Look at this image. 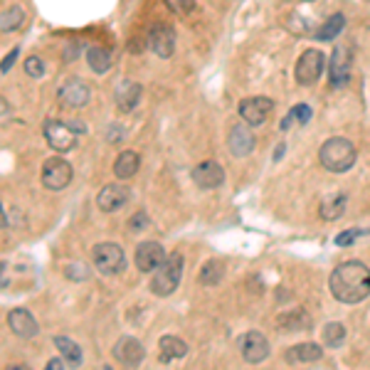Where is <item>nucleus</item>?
Masks as SVG:
<instances>
[{"label": "nucleus", "instance_id": "obj_1", "mask_svg": "<svg viewBox=\"0 0 370 370\" xmlns=\"http://www.w3.org/2000/svg\"><path fill=\"white\" fill-rule=\"evenodd\" d=\"M333 299L341 304H361L370 297V267L358 259L338 264L328 279Z\"/></svg>", "mask_w": 370, "mask_h": 370}, {"label": "nucleus", "instance_id": "obj_2", "mask_svg": "<svg viewBox=\"0 0 370 370\" xmlns=\"http://www.w3.org/2000/svg\"><path fill=\"white\" fill-rule=\"evenodd\" d=\"M356 146H353L348 138H328L326 143L321 146V151H318V161H321V166L326 168V171L331 173H346L353 168V163H356Z\"/></svg>", "mask_w": 370, "mask_h": 370}, {"label": "nucleus", "instance_id": "obj_3", "mask_svg": "<svg viewBox=\"0 0 370 370\" xmlns=\"http://www.w3.org/2000/svg\"><path fill=\"white\" fill-rule=\"evenodd\" d=\"M183 264L185 259L181 252H173L163 259V264L151 277V292L156 294V297H171V294L176 292L183 277Z\"/></svg>", "mask_w": 370, "mask_h": 370}, {"label": "nucleus", "instance_id": "obj_4", "mask_svg": "<svg viewBox=\"0 0 370 370\" xmlns=\"http://www.w3.org/2000/svg\"><path fill=\"white\" fill-rule=\"evenodd\" d=\"M92 262H94V269L104 277H114L119 274L124 267H126V254L119 244L114 242H102L92 249Z\"/></svg>", "mask_w": 370, "mask_h": 370}, {"label": "nucleus", "instance_id": "obj_5", "mask_svg": "<svg viewBox=\"0 0 370 370\" xmlns=\"http://www.w3.org/2000/svg\"><path fill=\"white\" fill-rule=\"evenodd\" d=\"M323 64H326L323 52H318V49H306V52H302V57H299L294 77H297V82L302 84V87H311V84H316L318 79H321Z\"/></svg>", "mask_w": 370, "mask_h": 370}, {"label": "nucleus", "instance_id": "obj_6", "mask_svg": "<svg viewBox=\"0 0 370 370\" xmlns=\"http://www.w3.org/2000/svg\"><path fill=\"white\" fill-rule=\"evenodd\" d=\"M77 133L74 131L72 124H64V121H47L44 124V141L49 143L52 151L59 153H67L77 146Z\"/></svg>", "mask_w": 370, "mask_h": 370}, {"label": "nucleus", "instance_id": "obj_7", "mask_svg": "<svg viewBox=\"0 0 370 370\" xmlns=\"http://www.w3.org/2000/svg\"><path fill=\"white\" fill-rule=\"evenodd\" d=\"M74 178V171L64 158H49L42 166V185L47 190H64Z\"/></svg>", "mask_w": 370, "mask_h": 370}, {"label": "nucleus", "instance_id": "obj_8", "mask_svg": "<svg viewBox=\"0 0 370 370\" xmlns=\"http://www.w3.org/2000/svg\"><path fill=\"white\" fill-rule=\"evenodd\" d=\"M274 109V102L267 97H249V99H242L237 107L239 112V119L249 126H262L264 121L269 119Z\"/></svg>", "mask_w": 370, "mask_h": 370}, {"label": "nucleus", "instance_id": "obj_9", "mask_svg": "<svg viewBox=\"0 0 370 370\" xmlns=\"http://www.w3.org/2000/svg\"><path fill=\"white\" fill-rule=\"evenodd\" d=\"M351 67H353V54L348 47H336L328 62V82L333 89H341L351 79Z\"/></svg>", "mask_w": 370, "mask_h": 370}, {"label": "nucleus", "instance_id": "obj_10", "mask_svg": "<svg viewBox=\"0 0 370 370\" xmlns=\"http://www.w3.org/2000/svg\"><path fill=\"white\" fill-rule=\"evenodd\" d=\"M57 97L64 109H82L87 107L89 99H92V89H89V84L82 82V79H69V82H64L62 87H59Z\"/></svg>", "mask_w": 370, "mask_h": 370}, {"label": "nucleus", "instance_id": "obj_11", "mask_svg": "<svg viewBox=\"0 0 370 370\" xmlns=\"http://www.w3.org/2000/svg\"><path fill=\"white\" fill-rule=\"evenodd\" d=\"M166 249L161 247V242H141L136 249V267L138 272L148 274V272H156L158 267L163 264V259H166Z\"/></svg>", "mask_w": 370, "mask_h": 370}, {"label": "nucleus", "instance_id": "obj_12", "mask_svg": "<svg viewBox=\"0 0 370 370\" xmlns=\"http://www.w3.org/2000/svg\"><path fill=\"white\" fill-rule=\"evenodd\" d=\"M143 356H146V351H143L141 341L133 336H121L117 341V346H114V358H117L121 366H129V368L141 366Z\"/></svg>", "mask_w": 370, "mask_h": 370}, {"label": "nucleus", "instance_id": "obj_13", "mask_svg": "<svg viewBox=\"0 0 370 370\" xmlns=\"http://www.w3.org/2000/svg\"><path fill=\"white\" fill-rule=\"evenodd\" d=\"M239 348H242V358L247 363H252V366H257V363H262L264 358L269 356V341L262 336L259 331H249L242 336V341H239Z\"/></svg>", "mask_w": 370, "mask_h": 370}, {"label": "nucleus", "instance_id": "obj_14", "mask_svg": "<svg viewBox=\"0 0 370 370\" xmlns=\"http://www.w3.org/2000/svg\"><path fill=\"white\" fill-rule=\"evenodd\" d=\"M148 47L163 59L173 57V52H176V32L168 25H153L151 32H148Z\"/></svg>", "mask_w": 370, "mask_h": 370}, {"label": "nucleus", "instance_id": "obj_15", "mask_svg": "<svg viewBox=\"0 0 370 370\" xmlns=\"http://www.w3.org/2000/svg\"><path fill=\"white\" fill-rule=\"evenodd\" d=\"M193 181H195L198 188H203V190H215V188H220V185L225 183V171H222L220 163L203 161L200 166H195Z\"/></svg>", "mask_w": 370, "mask_h": 370}, {"label": "nucleus", "instance_id": "obj_16", "mask_svg": "<svg viewBox=\"0 0 370 370\" xmlns=\"http://www.w3.org/2000/svg\"><path fill=\"white\" fill-rule=\"evenodd\" d=\"M254 143H257V138H254V133L249 131V124L247 126H232L229 129L227 146H229V151H232L234 158L249 156V153L254 151Z\"/></svg>", "mask_w": 370, "mask_h": 370}, {"label": "nucleus", "instance_id": "obj_17", "mask_svg": "<svg viewBox=\"0 0 370 370\" xmlns=\"http://www.w3.org/2000/svg\"><path fill=\"white\" fill-rule=\"evenodd\" d=\"M8 326H10V331L20 338H32V336H37V331H40L37 321H35V316L28 311V309H13V311L8 314Z\"/></svg>", "mask_w": 370, "mask_h": 370}, {"label": "nucleus", "instance_id": "obj_18", "mask_svg": "<svg viewBox=\"0 0 370 370\" xmlns=\"http://www.w3.org/2000/svg\"><path fill=\"white\" fill-rule=\"evenodd\" d=\"M126 203H129V188H124V185H107L97 195V205L104 213H117Z\"/></svg>", "mask_w": 370, "mask_h": 370}, {"label": "nucleus", "instance_id": "obj_19", "mask_svg": "<svg viewBox=\"0 0 370 370\" xmlns=\"http://www.w3.org/2000/svg\"><path fill=\"white\" fill-rule=\"evenodd\" d=\"M287 363H316L323 358V348L318 343H299V346L289 348L287 351Z\"/></svg>", "mask_w": 370, "mask_h": 370}, {"label": "nucleus", "instance_id": "obj_20", "mask_svg": "<svg viewBox=\"0 0 370 370\" xmlns=\"http://www.w3.org/2000/svg\"><path fill=\"white\" fill-rule=\"evenodd\" d=\"M141 84L136 82H124L121 87L117 89V107L119 112H133L136 104L141 102Z\"/></svg>", "mask_w": 370, "mask_h": 370}, {"label": "nucleus", "instance_id": "obj_21", "mask_svg": "<svg viewBox=\"0 0 370 370\" xmlns=\"http://www.w3.org/2000/svg\"><path fill=\"white\" fill-rule=\"evenodd\" d=\"M138 168H141V158H138L136 151H121L117 161H114V173H117V178H121V181L133 178L138 173Z\"/></svg>", "mask_w": 370, "mask_h": 370}, {"label": "nucleus", "instance_id": "obj_22", "mask_svg": "<svg viewBox=\"0 0 370 370\" xmlns=\"http://www.w3.org/2000/svg\"><path fill=\"white\" fill-rule=\"evenodd\" d=\"M158 348H161L163 363H171V361H178V358L188 356V343L181 341L178 336H163L161 341H158Z\"/></svg>", "mask_w": 370, "mask_h": 370}, {"label": "nucleus", "instance_id": "obj_23", "mask_svg": "<svg viewBox=\"0 0 370 370\" xmlns=\"http://www.w3.org/2000/svg\"><path fill=\"white\" fill-rule=\"evenodd\" d=\"M343 210H346V195L343 193H331L323 198L321 203V217L328 220V222H333V220H338L343 215Z\"/></svg>", "mask_w": 370, "mask_h": 370}, {"label": "nucleus", "instance_id": "obj_24", "mask_svg": "<svg viewBox=\"0 0 370 370\" xmlns=\"http://www.w3.org/2000/svg\"><path fill=\"white\" fill-rule=\"evenodd\" d=\"M279 326H282V331H304L311 326V316L302 309H294V311L279 316Z\"/></svg>", "mask_w": 370, "mask_h": 370}, {"label": "nucleus", "instance_id": "obj_25", "mask_svg": "<svg viewBox=\"0 0 370 370\" xmlns=\"http://www.w3.org/2000/svg\"><path fill=\"white\" fill-rule=\"evenodd\" d=\"M87 59H89L92 72H97V74H107L109 67H112V52H109L107 47H89Z\"/></svg>", "mask_w": 370, "mask_h": 370}, {"label": "nucleus", "instance_id": "obj_26", "mask_svg": "<svg viewBox=\"0 0 370 370\" xmlns=\"http://www.w3.org/2000/svg\"><path fill=\"white\" fill-rule=\"evenodd\" d=\"M54 348L59 351V356H64L69 361V366H79L82 363V348L67 336H57L54 338Z\"/></svg>", "mask_w": 370, "mask_h": 370}, {"label": "nucleus", "instance_id": "obj_27", "mask_svg": "<svg viewBox=\"0 0 370 370\" xmlns=\"http://www.w3.org/2000/svg\"><path fill=\"white\" fill-rule=\"evenodd\" d=\"M321 338H323V346L326 348H341L343 341H346V326L343 323H326L321 331Z\"/></svg>", "mask_w": 370, "mask_h": 370}, {"label": "nucleus", "instance_id": "obj_28", "mask_svg": "<svg viewBox=\"0 0 370 370\" xmlns=\"http://www.w3.org/2000/svg\"><path fill=\"white\" fill-rule=\"evenodd\" d=\"M23 20H25V13L20 5L5 8L3 13H0V32H13V30H18L20 25H23Z\"/></svg>", "mask_w": 370, "mask_h": 370}, {"label": "nucleus", "instance_id": "obj_29", "mask_svg": "<svg viewBox=\"0 0 370 370\" xmlns=\"http://www.w3.org/2000/svg\"><path fill=\"white\" fill-rule=\"evenodd\" d=\"M343 28H346V18H343V13H333L331 18L323 23V28L318 30V35L316 37L318 40H333V37H338V35L343 32Z\"/></svg>", "mask_w": 370, "mask_h": 370}, {"label": "nucleus", "instance_id": "obj_30", "mask_svg": "<svg viewBox=\"0 0 370 370\" xmlns=\"http://www.w3.org/2000/svg\"><path fill=\"white\" fill-rule=\"evenodd\" d=\"M222 274H225V264L220 262V259H210V262H205L203 269H200V282L208 284V287H215V284H220Z\"/></svg>", "mask_w": 370, "mask_h": 370}, {"label": "nucleus", "instance_id": "obj_31", "mask_svg": "<svg viewBox=\"0 0 370 370\" xmlns=\"http://www.w3.org/2000/svg\"><path fill=\"white\" fill-rule=\"evenodd\" d=\"M297 121V124H309L311 121V109L306 107V104H297V107L292 109V112L287 114V117L282 119V131H289L292 129V124Z\"/></svg>", "mask_w": 370, "mask_h": 370}, {"label": "nucleus", "instance_id": "obj_32", "mask_svg": "<svg viewBox=\"0 0 370 370\" xmlns=\"http://www.w3.org/2000/svg\"><path fill=\"white\" fill-rule=\"evenodd\" d=\"M25 72H28V77H32V79H40L44 74V64H42V59L40 57H28L25 59Z\"/></svg>", "mask_w": 370, "mask_h": 370}, {"label": "nucleus", "instance_id": "obj_33", "mask_svg": "<svg viewBox=\"0 0 370 370\" xmlns=\"http://www.w3.org/2000/svg\"><path fill=\"white\" fill-rule=\"evenodd\" d=\"M146 227H148V213H143V210H138L136 215L129 217V229H131V232H141V229Z\"/></svg>", "mask_w": 370, "mask_h": 370}, {"label": "nucleus", "instance_id": "obj_34", "mask_svg": "<svg viewBox=\"0 0 370 370\" xmlns=\"http://www.w3.org/2000/svg\"><path fill=\"white\" fill-rule=\"evenodd\" d=\"M166 5H168L171 13L185 15V13H190V10L195 8V0H166Z\"/></svg>", "mask_w": 370, "mask_h": 370}, {"label": "nucleus", "instance_id": "obj_35", "mask_svg": "<svg viewBox=\"0 0 370 370\" xmlns=\"http://www.w3.org/2000/svg\"><path fill=\"white\" fill-rule=\"evenodd\" d=\"M363 232H366V229H351V232H343V234H338V237H336V244H338V247H348V244H353V242H356V239L361 237Z\"/></svg>", "mask_w": 370, "mask_h": 370}, {"label": "nucleus", "instance_id": "obj_36", "mask_svg": "<svg viewBox=\"0 0 370 370\" xmlns=\"http://www.w3.org/2000/svg\"><path fill=\"white\" fill-rule=\"evenodd\" d=\"M67 277L69 279H77V282H82V279L89 277V269L82 267V264H69V267H67Z\"/></svg>", "mask_w": 370, "mask_h": 370}, {"label": "nucleus", "instance_id": "obj_37", "mask_svg": "<svg viewBox=\"0 0 370 370\" xmlns=\"http://www.w3.org/2000/svg\"><path fill=\"white\" fill-rule=\"evenodd\" d=\"M18 52H20V49H18V47H13V49H10V54H5L3 67H0V69H3V74H8V72H10V67H13L15 59H18Z\"/></svg>", "mask_w": 370, "mask_h": 370}, {"label": "nucleus", "instance_id": "obj_38", "mask_svg": "<svg viewBox=\"0 0 370 370\" xmlns=\"http://www.w3.org/2000/svg\"><path fill=\"white\" fill-rule=\"evenodd\" d=\"M47 368H52V370H62V368H69V361L67 358H52V361L47 363Z\"/></svg>", "mask_w": 370, "mask_h": 370}]
</instances>
